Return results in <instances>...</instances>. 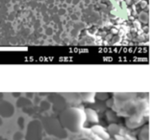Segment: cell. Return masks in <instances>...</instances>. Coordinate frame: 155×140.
<instances>
[{
	"instance_id": "obj_1",
	"label": "cell",
	"mask_w": 155,
	"mask_h": 140,
	"mask_svg": "<svg viewBox=\"0 0 155 140\" xmlns=\"http://www.w3.org/2000/svg\"><path fill=\"white\" fill-rule=\"evenodd\" d=\"M27 140H41V125L39 122L33 121L29 124Z\"/></svg>"
},
{
	"instance_id": "obj_2",
	"label": "cell",
	"mask_w": 155,
	"mask_h": 140,
	"mask_svg": "<svg viewBox=\"0 0 155 140\" xmlns=\"http://www.w3.org/2000/svg\"><path fill=\"white\" fill-rule=\"evenodd\" d=\"M13 107L8 102H2L0 103V114L2 116H11L13 114Z\"/></svg>"
},
{
	"instance_id": "obj_3",
	"label": "cell",
	"mask_w": 155,
	"mask_h": 140,
	"mask_svg": "<svg viewBox=\"0 0 155 140\" xmlns=\"http://www.w3.org/2000/svg\"><path fill=\"white\" fill-rule=\"evenodd\" d=\"M21 138H22V135H21V133H20V132H18V133L14 136V139H15V140H20Z\"/></svg>"
},
{
	"instance_id": "obj_4",
	"label": "cell",
	"mask_w": 155,
	"mask_h": 140,
	"mask_svg": "<svg viewBox=\"0 0 155 140\" xmlns=\"http://www.w3.org/2000/svg\"><path fill=\"white\" fill-rule=\"evenodd\" d=\"M2 124V120H1V118H0V125Z\"/></svg>"
}]
</instances>
